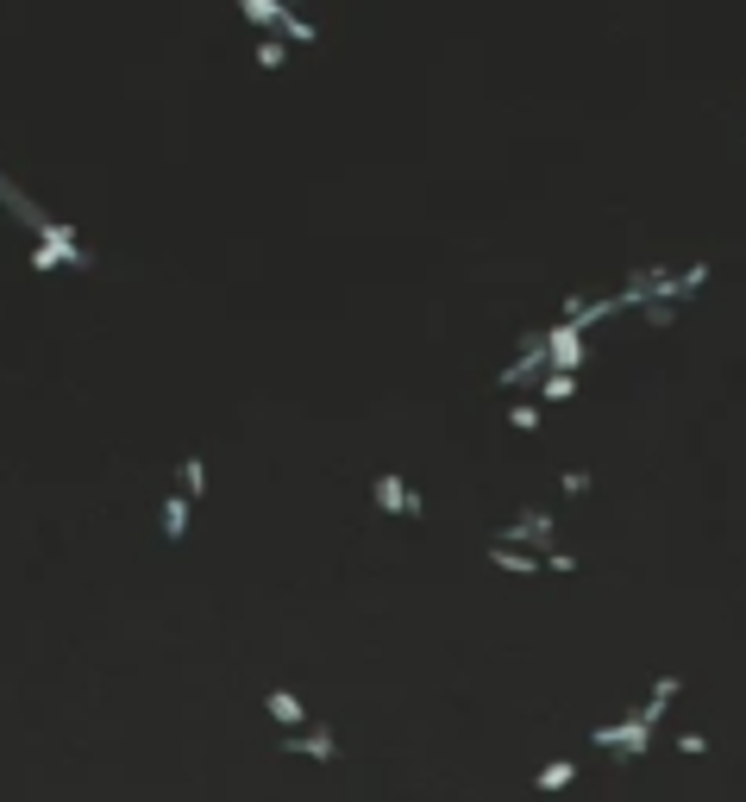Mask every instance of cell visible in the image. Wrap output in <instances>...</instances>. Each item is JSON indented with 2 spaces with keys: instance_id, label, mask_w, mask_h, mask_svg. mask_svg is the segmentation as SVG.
<instances>
[{
  "instance_id": "1",
  "label": "cell",
  "mask_w": 746,
  "mask_h": 802,
  "mask_svg": "<svg viewBox=\"0 0 746 802\" xmlns=\"http://www.w3.org/2000/svg\"><path fill=\"white\" fill-rule=\"evenodd\" d=\"M546 358H552V370L577 376V370H584V358H590V345H584V326H571V320H552V326H546Z\"/></svg>"
},
{
  "instance_id": "2",
  "label": "cell",
  "mask_w": 746,
  "mask_h": 802,
  "mask_svg": "<svg viewBox=\"0 0 746 802\" xmlns=\"http://www.w3.org/2000/svg\"><path fill=\"white\" fill-rule=\"evenodd\" d=\"M546 370H552V358H546V333H527V339H521V358L502 370V383L515 389V383H533V376H546Z\"/></svg>"
},
{
  "instance_id": "3",
  "label": "cell",
  "mask_w": 746,
  "mask_h": 802,
  "mask_svg": "<svg viewBox=\"0 0 746 802\" xmlns=\"http://www.w3.org/2000/svg\"><path fill=\"white\" fill-rule=\"evenodd\" d=\"M496 546H540V552H546V546H552V514L527 508L515 527H502V533H496Z\"/></svg>"
},
{
  "instance_id": "4",
  "label": "cell",
  "mask_w": 746,
  "mask_h": 802,
  "mask_svg": "<svg viewBox=\"0 0 746 802\" xmlns=\"http://www.w3.org/2000/svg\"><path fill=\"white\" fill-rule=\"evenodd\" d=\"M377 508H389V514H421V495H414L402 477H389V470H383V477H377Z\"/></svg>"
},
{
  "instance_id": "5",
  "label": "cell",
  "mask_w": 746,
  "mask_h": 802,
  "mask_svg": "<svg viewBox=\"0 0 746 802\" xmlns=\"http://www.w3.org/2000/svg\"><path fill=\"white\" fill-rule=\"evenodd\" d=\"M239 13L251 19V26H283L295 7H289V0H239Z\"/></svg>"
},
{
  "instance_id": "6",
  "label": "cell",
  "mask_w": 746,
  "mask_h": 802,
  "mask_svg": "<svg viewBox=\"0 0 746 802\" xmlns=\"http://www.w3.org/2000/svg\"><path fill=\"white\" fill-rule=\"evenodd\" d=\"M489 558H496L502 571H515V577H533V571H546V558H533V552H515V546H489Z\"/></svg>"
},
{
  "instance_id": "7",
  "label": "cell",
  "mask_w": 746,
  "mask_h": 802,
  "mask_svg": "<svg viewBox=\"0 0 746 802\" xmlns=\"http://www.w3.org/2000/svg\"><path fill=\"white\" fill-rule=\"evenodd\" d=\"M182 533H189V495H170V502H163V539H182Z\"/></svg>"
},
{
  "instance_id": "8",
  "label": "cell",
  "mask_w": 746,
  "mask_h": 802,
  "mask_svg": "<svg viewBox=\"0 0 746 802\" xmlns=\"http://www.w3.org/2000/svg\"><path fill=\"white\" fill-rule=\"evenodd\" d=\"M270 715L283 721V727H295V734H301V721H308V715H301V702H295L289 690H270Z\"/></svg>"
},
{
  "instance_id": "9",
  "label": "cell",
  "mask_w": 746,
  "mask_h": 802,
  "mask_svg": "<svg viewBox=\"0 0 746 802\" xmlns=\"http://www.w3.org/2000/svg\"><path fill=\"white\" fill-rule=\"evenodd\" d=\"M565 395H577V376L546 370V376H540V401H565Z\"/></svg>"
},
{
  "instance_id": "10",
  "label": "cell",
  "mask_w": 746,
  "mask_h": 802,
  "mask_svg": "<svg viewBox=\"0 0 746 802\" xmlns=\"http://www.w3.org/2000/svg\"><path fill=\"white\" fill-rule=\"evenodd\" d=\"M289 752H308V759H333V734H289Z\"/></svg>"
},
{
  "instance_id": "11",
  "label": "cell",
  "mask_w": 746,
  "mask_h": 802,
  "mask_svg": "<svg viewBox=\"0 0 746 802\" xmlns=\"http://www.w3.org/2000/svg\"><path fill=\"white\" fill-rule=\"evenodd\" d=\"M571 777H577V765H571V759H552V765H546L540 777H533V784H540V790H565Z\"/></svg>"
},
{
  "instance_id": "12",
  "label": "cell",
  "mask_w": 746,
  "mask_h": 802,
  "mask_svg": "<svg viewBox=\"0 0 746 802\" xmlns=\"http://www.w3.org/2000/svg\"><path fill=\"white\" fill-rule=\"evenodd\" d=\"M258 63L264 69H283L289 63V38H258Z\"/></svg>"
},
{
  "instance_id": "13",
  "label": "cell",
  "mask_w": 746,
  "mask_h": 802,
  "mask_svg": "<svg viewBox=\"0 0 746 802\" xmlns=\"http://www.w3.org/2000/svg\"><path fill=\"white\" fill-rule=\"evenodd\" d=\"M276 32H283V38H295V44H314V38H320V32H314V19H301V13H289Z\"/></svg>"
},
{
  "instance_id": "14",
  "label": "cell",
  "mask_w": 746,
  "mask_h": 802,
  "mask_svg": "<svg viewBox=\"0 0 746 802\" xmlns=\"http://www.w3.org/2000/svg\"><path fill=\"white\" fill-rule=\"evenodd\" d=\"M201 489H207V464H201V458H189V464H182V495L195 502Z\"/></svg>"
},
{
  "instance_id": "15",
  "label": "cell",
  "mask_w": 746,
  "mask_h": 802,
  "mask_svg": "<svg viewBox=\"0 0 746 802\" xmlns=\"http://www.w3.org/2000/svg\"><path fill=\"white\" fill-rule=\"evenodd\" d=\"M508 427L533 433V427H540V408H533V401H515V408H508Z\"/></svg>"
},
{
  "instance_id": "16",
  "label": "cell",
  "mask_w": 746,
  "mask_h": 802,
  "mask_svg": "<svg viewBox=\"0 0 746 802\" xmlns=\"http://www.w3.org/2000/svg\"><path fill=\"white\" fill-rule=\"evenodd\" d=\"M590 489V470H565V495H584Z\"/></svg>"
},
{
  "instance_id": "17",
  "label": "cell",
  "mask_w": 746,
  "mask_h": 802,
  "mask_svg": "<svg viewBox=\"0 0 746 802\" xmlns=\"http://www.w3.org/2000/svg\"><path fill=\"white\" fill-rule=\"evenodd\" d=\"M0 182H7V176H0Z\"/></svg>"
}]
</instances>
